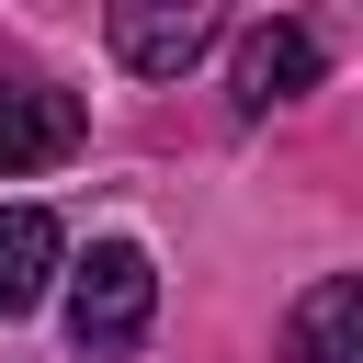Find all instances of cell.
I'll use <instances>...</instances> for the list:
<instances>
[{"instance_id":"6da1fadb","label":"cell","mask_w":363,"mask_h":363,"mask_svg":"<svg viewBox=\"0 0 363 363\" xmlns=\"http://www.w3.org/2000/svg\"><path fill=\"white\" fill-rule=\"evenodd\" d=\"M147 318H159V261H147L136 238H102V250L68 272V352H79V363H125V352L147 340Z\"/></svg>"},{"instance_id":"7a4b0ae2","label":"cell","mask_w":363,"mask_h":363,"mask_svg":"<svg viewBox=\"0 0 363 363\" xmlns=\"http://www.w3.org/2000/svg\"><path fill=\"white\" fill-rule=\"evenodd\" d=\"M216 34H227V23H216L204 0H125V11H113V57H125L136 79H182Z\"/></svg>"},{"instance_id":"3957f363","label":"cell","mask_w":363,"mask_h":363,"mask_svg":"<svg viewBox=\"0 0 363 363\" xmlns=\"http://www.w3.org/2000/svg\"><path fill=\"white\" fill-rule=\"evenodd\" d=\"M68 147H79V102H68L57 79L0 68V182H11V170H45V159H68Z\"/></svg>"},{"instance_id":"277c9868","label":"cell","mask_w":363,"mask_h":363,"mask_svg":"<svg viewBox=\"0 0 363 363\" xmlns=\"http://www.w3.org/2000/svg\"><path fill=\"white\" fill-rule=\"evenodd\" d=\"M295 91H318V34H306V23H261V34L238 45V113H272V102H295Z\"/></svg>"},{"instance_id":"5b68a950","label":"cell","mask_w":363,"mask_h":363,"mask_svg":"<svg viewBox=\"0 0 363 363\" xmlns=\"http://www.w3.org/2000/svg\"><path fill=\"white\" fill-rule=\"evenodd\" d=\"M295 363H363V272H329L295 295V329H284Z\"/></svg>"},{"instance_id":"8992f818","label":"cell","mask_w":363,"mask_h":363,"mask_svg":"<svg viewBox=\"0 0 363 363\" xmlns=\"http://www.w3.org/2000/svg\"><path fill=\"white\" fill-rule=\"evenodd\" d=\"M57 261H68V238H57V216H45V204H0V318H23V306H45V284H57Z\"/></svg>"}]
</instances>
